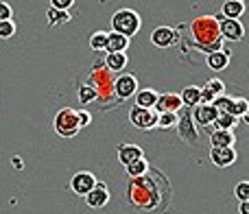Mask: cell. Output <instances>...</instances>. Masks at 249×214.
<instances>
[{"label": "cell", "instance_id": "cell-1", "mask_svg": "<svg viewBox=\"0 0 249 214\" xmlns=\"http://www.w3.org/2000/svg\"><path fill=\"white\" fill-rule=\"evenodd\" d=\"M168 199H171V193H168V179L162 175V173L149 171L142 177H133L129 179L127 186V201L131 208L140 212H153L160 210V208L168 206Z\"/></svg>", "mask_w": 249, "mask_h": 214}, {"label": "cell", "instance_id": "cell-2", "mask_svg": "<svg viewBox=\"0 0 249 214\" xmlns=\"http://www.w3.org/2000/svg\"><path fill=\"white\" fill-rule=\"evenodd\" d=\"M190 33L201 53H216L223 48V37L219 31V20L216 16H199L190 22Z\"/></svg>", "mask_w": 249, "mask_h": 214}, {"label": "cell", "instance_id": "cell-3", "mask_svg": "<svg viewBox=\"0 0 249 214\" xmlns=\"http://www.w3.org/2000/svg\"><path fill=\"white\" fill-rule=\"evenodd\" d=\"M86 86H90L96 94V103L101 109H109L114 105V72L105 68L103 61H96L92 70L88 72Z\"/></svg>", "mask_w": 249, "mask_h": 214}, {"label": "cell", "instance_id": "cell-4", "mask_svg": "<svg viewBox=\"0 0 249 214\" xmlns=\"http://www.w3.org/2000/svg\"><path fill=\"white\" fill-rule=\"evenodd\" d=\"M142 20H140V13L133 11L129 7H123L118 11H114L112 16V31L118 35H124V37H133V35L140 31Z\"/></svg>", "mask_w": 249, "mask_h": 214}, {"label": "cell", "instance_id": "cell-5", "mask_svg": "<svg viewBox=\"0 0 249 214\" xmlns=\"http://www.w3.org/2000/svg\"><path fill=\"white\" fill-rule=\"evenodd\" d=\"M53 127H55V133L61 138H72L81 131V123H79V111L72 109V107H61L55 114V120H53Z\"/></svg>", "mask_w": 249, "mask_h": 214}, {"label": "cell", "instance_id": "cell-6", "mask_svg": "<svg viewBox=\"0 0 249 214\" xmlns=\"http://www.w3.org/2000/svg\"><path fill=\"white\" fill-rule=\"evenodd\" d=\"M175 127H177V136H179L186 144L195 146L199 142V129H197V125H195L190 109H184V114L177 116Z\"/></svg>", "mask_w": 249, "mask_h": 214}, {"label": "cell", "instance_id": "cell-7", "mask_svg": "<svg viewBox=\"0 0 249 214\" xmlns=\"http://www.w3.org/2000/svg\"><path fill=\"white\" fill-rule=\"evenodd\" d=\"M129 123L133 127L142 129V131H149V129H155L158 125V111L155 109H144V107H131L129 111Z\"/></svg>", "mask_w": 249, "mask_h": 214}, {"label": "cell", "instance_id": "cell-8", "mask_svg": "<svg viewBox=\"0 0 249 214\" xmlns=\"http://www.w3.org/2000/svg\"><path fill=\"white\" fill-rule=\"evenodd\" d=\"M138 92V79L136 74H121L114 79V96H118V103L131 99Z\"/></svg>", "mask_w": 249, "mask_h": 214}, {"label": "cell", "instance_id": "cell-9", "mask_svg": "<svg viewBox=\"0 0 249 214\" xmlns=\"http://www.w3.org/2000/svg\"><path fill=\"white\" fill-rule=\"evenodd\" d=\"M94 186H96V177L92 175V173H88V171L74 173L72 179H70V190H72L74 195H79V197H86Z\"/></svg>", "mask_w": 249, "mask_h": 214}, {"label": "cell", "instance_id": "cell-10", "mask_svg": "<svg viewBox=\"0 0 249 214\" xmlns=\"http://www.w3.org/2000/svg\"><path fill=\"white\" fill-rule=\"evenodd\" d=\"M190 114H193V120H195V125H197V129H208V131H210L212 123H214L216 116H219V111L212 105H197L190 109Z\"/></svg>", "mask_w": 249, "mask_h": 214}, {"label": "cell", "instance_id": "cell-11", "mask_svg": "<svg viewBox=\"0 0 249 214\" xmlns=\"http://www.w3.org/2000/svg\"><path fill=\"white\" fill-rule=\"evenodd\" d=\"M216 20H219V31L223 39L241 42L245 37V26L241 24V20H225V18H216Z\"/></svg>", "mask_w": 249, "mask_h": 214}, {"label": "cell", "instance_id": "cell-12", "mask_svg": "<svg viewBox=\"0 0 249 214\" xmlns=\"http://www.w3.org/2000/svg\"><path fill=\"white\" fill-rule=\"evenodd\" d=\"M86 203H88V208H94V210L107 206L109 203V190H107V186H105V181H96L94 188L86 195Z\"/></svg>", "mask_w": 249, "mask_h": 214}, {"label": "cell", "instance_id": "cell-13", "mask_svg": "<svg viewBox=\"0 0 249 214\" xmlns=\"http://www.w3.org/2000/svg\"><path fill=\"white\" fill-rule=\"evenodd\" d=\"M238 160V153L234 146H223V149H210V162L216 168H228Z\"/></svg>", "mask_w": 249, "mask_h": 214}, {"label": "cell", "instance_id": "cell-14", "mask_svg": "<svg viewBox=\"0 0 249 214\" xmlns=\"http://www.w3.org/2000/svg\"><path fill=\"white\" fill-rule=\"evenodd\" d=\"M181 107H184V105H181L179 94L168 92V94H160L158 96V103H155L153 109L158 111V114H177Z\"/></svg>", "mask_w": 249, "mask_h": 214}, {"label": "cell", "instance_id": "cell-15", "mask_svg": "<svg viewBox=\"0 0 249 214\" xmlns=\"http://www.w3.org/2000/svg\"><path fill=\"white\" fill-rule=\"evenodd\" d=\"M177 42V31L173 26H158L151 33V44L158 48H168Z\"/></svg>", "mask_w": 249, "mask_h": 214}, {"label": "cell", "instance_id": "cell-16", "mask_svg": "<svg viewBox=\"0 0 249 214\" xmlns=\"http://www.w3.org/2000/svg\"><path fill=\"white\" fill-rule=\"evenodd\" d=\"M116 158L123 166H129L131 162L144 158V153H142V149L138 144H127V142H123V144H118V149H116Z\"/></svg>", "mask_w": 249, "mask_h": 214}, {"label": "cell", "instance_id": "cell-17", "mask_svg": "<svg viewBox=\"0 0 249 214\" xmlns=\"http://www.w3.org/2000/svg\"><path fill=\"white\" fill-rule=\"evenodd\" d=\"M160 92L153 90V88H144V90H138L133 94V101H136V107H144V109H153L155 103H158Z\"/></svg>", "mask_w": 249, "mask_h": 214}, {"label": "cell", "instance_id": "cell-18", "mask_svg": "<svg viewBox=\"0 0 249 214\" xmlns=\"http://www.w3.org/2000/svg\"><path fill=\"white\" fill-rule=\"evenodd\" d=\"M206 64H208L210 70L221 72V70H225L230 66V51L228 48H221V51H216V53H210L208 59H206Z\"/></svg>", "mask_w": 249, "mask_h": 214}, {"label": "cell", "instance_id": "cell-19", "mask_svg": "<svg viewBox=\"0 0 249 214\" xmlns=\"http://www.w3.org/2000/svg\"><path fill=\"white\" fill-rule=\"evenodd\" d=\"M210 144L212 149H223V146H234V142H236V136H234V131H214V129H210Z\"/></svg>", "mask_w": 249, "mask_h": 214}, {"label": "cell", "instance_id": "cell-20", "mask_svg": "<svg viewBox=\"0 0 249 214\" xmlns=\"http://www.w3.org/2000/svg\"><path fill=\"white\" fill-rule=\"evenodd\" d=\"M127 53H107L103 59L105 68L109 70V72H121L124 70V66H127Z\"/></svg>", "mask_w": 249, "mask_h": 214}, {"label": "cell", "instance_id": "cell-21", "mask_svg": "<svg viewBox=\"0 0 249 214\" xmlns=\"http://www.w3.org/2000/svg\"><path fill=\"white\" fill-rule=\"evenodd\" d=\"M243 13H245V4L236 2V0H225L221 7V18H225V20H238Z\"/></svg>", "mask_w": 249, "mask_h": 214}, {"label": "cell", "instance_id": "cell-22", "mask_svg": "<svg viewBox=\"0 0 249 214\" xmlns=\"http://www.w3.org/2000/svg\"><path fill=\"white\" fill-rule=\"evenodd\" d=\"M129 48V39L124 37V35H118L114 33V31H109L107 33V48L105 51L107 53H124Z\"/></svg>", "mask_w": 249, "mask_h": 214}, {"label": "cell", "instance_id": "cell-23", "mask_svg": "<svg viewBox=\"0 0 249 214\" xmlns=\"http://www.w3.org/2000/svg\"><path fill=\"white\" fill-rule=\"evenodd\" d=\"M72 20L70 11H57V9H48L46 11V22L51 29H57V26H64Z\"/></svg>", "mask_w": 249, "mask_h": 214}, {"label": "cell", "instance_id": "cell-24", "mask_svg": "<svg viewBox=\"0 0 249 214\" xmlns=\"http://www.w3.org/2000/svg\"><path fill=\"white\" fill-rule=\"evenodd\" d=\"M236 125H238V118H234L230 114H219L210 129H214V131H234Z\"/></svg>", "mask_w": 249, "mask_h": 214}, {"label": "cell", "instance_id": "cell-25", "mask_svg": "<svg viewBox=\"0 0 249 214\" xmlns=\"http://www.w3.org/2000/svg\"><path fill=\"white\" fill-rule=\"evenodd\" d=\"M179 99H181V105L193 109V107L199 105V88L197 86H188L179 92Z\"/></svg>", "mask_w": 249, "mask_h": 214}, {"label": "cell", "instance_id": "cell-26", "mask_svg": "<svg viewBox=\"0 0 249 214\" xmlns=\"http://www.w3.org/2000/svg\"><path fill=\"white\" fill-rule=\"evenodd\" d=\"M249 111V103H247V99H243V96H236L234 99L232 96V103H230V109H228V114L230 116H234V118H243Z\"/></svg>", "mask_w": 249, "mask_h": 214}, {"label": "cell", "instance_id": "cell-27", "mask_svg": "<svg viewBox=\"0 0 249 214\" xmlns=\"http://www.w3.org/2000/svg\"><path fill=\"white\" fill-rule=\"evenodd\" d=\"M149 162H146L144 158H140V160H136V162H131L129 166H124V171H127V175H129V179H133V177H142L146 171H149Z\"/></svg>", "mask_w": 249, "mask_h": 214}, {"label": "cell", "instance_id": "cell-28", "mask_svg": "<svg viewBox=\"0 0 249 214\" xmlns=\"http://www.w3.org/2000/svg\"><path fill=\"white\" fill-rule=\"evenodd\" d=\"M90 48L96 51V53L105 51V48H107V33H105V31H96V33H92L90 35Z\"/></svg>", "mask_w": 249, "mask_h": 214}, {"label": "cell", "instance_id": "cell-29", "mask_svg": "<svg viewBox=\"0 0 249 214\" xmlns=\"http://www.w3.org/2000/svg\"><path fill=\"white\" fill-rule=\"evenodd\" d=\"M77 99L81 101L83 105H90V103H96V94H94V90H92L90 86H86V83H81L79 86V90H77Z\"/></svg>", "mask_w": 249, "mask_h": 214}, {"label": "cell", "instance_id": "cell-30", "mask_svg": "<svg viewBox=\"0 0 249 214\" xmlns=\"http://www.w3.org/2000/svg\"><path fill=\"white\" fill-rule=\"evenodd\" d=\"M206 90H210L214 96H221V94H225V83L221 81V79H208L206 81Z\"/></svg>", "mask_w": 249, "mask_h": 214}, {"label": "cell", "instance_id": "cell-31", "mask_svg": "<svg viewBox=\"0 0 249 214\" xmlns=\"http://www.w3.org/2000/svg\"><path fill=\"white\" fill-rule=\"evenodd\" d=\"M234 197H236L238 201H249V181L243 179L234 186Z\"/></svg>", "mask_w": 249, "mask_h": 214}, {"label": "cell", "instance_id": "cell-32", "mask_svg": "<svg viewBox=\"0 0 249 214\" xmlns=\"http://www.w3.org/2000/svg\"><path fill=\"white\" fill-rule=\"evenodd\" d=\"M16 35V22L13 20H4L0 22V39H9Z\"/></svg>", "mask_w": 249, "mask_h": 214}, {"label": "cell", "instance_id": "cell-33", "mask_svg": "<svg viewBox=\"0 0 249 214\" xmlns=\"http://www.w3.org/2000/svg\"><path fill=\"white\" fill-rule=\"evenodd\" d=\"M175 123H177V114H158V125L155 127L168 129V127H175Z\"/></svg>", "mask_w": 249, "mask_h": 214}, {"label": "cell", "instance_id": "cell-34", "mask_svg": "<svg viewBox=\"0 0 249 214\" xmlns=\"http://www.w3.org/2000/svg\"><path fill=\"white\" fill-rule=\"evenodd\" d=\"M74 4V0H51V9H57V11H68Z\"/></svg>", "mask_w": 249, "mask_h": 214}, {"label": "cell", "instance_id": "cell-35", "mask_svg": "<svg viewBox=\"0 0 249 214\" xmlns=\"http://www.w3.org/2000/svg\"><path fill=\"white\" fill-rule=\"evenodd\" d=\"M11 16H13L11 4H9V2H2V0H0V22L11 20Z\"/></svg>", "mask_w": 249, "mask_h": 214}, {"label": "cell", "instance_id": "cell-36", "mask_svg": "<svg viewBox=\"0 0 249 214\" xmlns=\"http://www.w3.org/2000/svg\"><path fill=\"white\" fill-rule=\"evenodd\" d=\"M79 123H81V129H86L88 125L92 123V116H90V111H86V109H81V111H79Z\"/></svg>", "mask_w": 249, "mask_h": 214}, {"label": "cell", "instance_id": "cell-37", "mask_svg": "<svg viewBox=\"0 0 249 214\" xmlns=\"http://www.w3.org/2000/svg\"><path fill=\"white\" fill-rule=\"evenodd\" d=\"M238 212H241V214H249V201H241V206H238Z\"/></svg>", "mask_w": 249, "mask_h": 214}, {"label": "cell", "instance_id": "cell-38", "mask_svg": "<svg viewBox=\"0 0 249 214\" xmlns=\"http://www.w3.org/2000/svg\"><path fill=\"white\" fill-rule=\"evenodd\" d=\"M236 2H243V0H236Z\"/></svg>", "mask_w": 249, "mask_h": 214}]
</instances>
